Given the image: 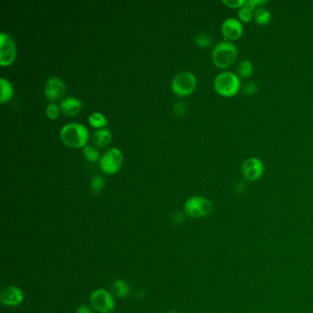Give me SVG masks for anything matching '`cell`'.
I'll return each instance as SVG.
<instances>
[{
	"label": "cell",
	"instance_id": "cell-1",
	"mask_svg": "<svg viewBox=\"0 0 313 313\" xmlns=\"http://www.w3.org/2000/svg\"><path fill=\"white\" fill-rule=\"evenodd\" d=\"M60 138L70 148H84L87 145L89 133L85 125L71 122L64 125L60 131Z\"/></svg>",
	"mask_w": 313,
	"mask_h": 313
},
{
	"label": "cell",
	"instance_id": "cell-2",
	"mask_svg": "<svg viewBox=\"0 0 313 313\" xmlns=\"http://www.w3.org/2000/svg\"><path fill=\"white\" fill-rule=\"evenodd\" d=\"M238 57V50L232 42L223 41L218 43L213 50V64L220 69H228L234 65Z\"/></svg>",
	"mask_w": 313,
	"mask_h": 313
},
{
	"label": "cell",
	"instance_id": "cell-3",
	"mask_svg": "<svg viewBox=\"0 0 313 313\" xmlns=\"http://www.w3.org/2000/svg\"><path fill=\"white\" fill-rule=\"evenodd\" d=\"M213 86L217 94L223 97H233L242 88L239 76L230 71H223L218 74L213 82Z\"/></svg>",
	"mask_w": 313,
	"mask_h": 313
},
{
	"label": "cell",
	"instance_id": "cell-4",
	"mask_svg": "<svg viewBox=\"0 0 313 313\" xmlns=\"http://www.w3.org/2000/svg\"><path fill=\"white\" fill-rule=\"evenodd\" d=\"M213 211V203L205 196H190L184 205L185 214L194 219L207 217L210 214H212Z\"/></svg>",
	"mask_w": 313,
	"mask_h": 313
},
{
	"label": "cell",
	"instance_id": "cell-5",
	"mask_svg": "<svg viewBox=\"0 0 313 313\" xmlns=\"http://www.w3.org/2000/svg\"><path fill=\"white\" fill-rule=\"evenodd\" d=\"M89 301L92 308L98 313H111L115 308V299L105 288H96L90 294Z\"/></svg>",
	"mask_w": 313,
	"mask_h": 313
},
{
	"label": "cell",
	"instance_id": "cell-6",
	"mask_svg": "<svg viewBox=\"0 0 313 313\" xmlns=\"http://www.w3.org/2000/svg\"><path fill=\"white\" fill-rule=\"evenodd\" d=\"M171 86L175 95L179 96H188L196 89V76L191 72H181L173 78Z\"/></svg>",
	"mask_w": 313,
	"mask_h": 313
},
{
	"label": "cell",
	"instance_id": "cell-7",
	"mask_svg": "<svg viewBox=\"0 0 313 313\" xmlns=\"http://www.w3.org/2000/svg\"><path fill=\"white\" fill-rule=\"evenodd\" d=\"M123 161L122 152L118 148H111L101 156L99 167L103 173L107 175L116 174L121 169Z\"/></svg>",
	"mask_w": 313,
	"mask_h": 313
},
{
	"label": "cell",
	"instance_id": "cell-8",
	"mask_svg": "<svg viewBox=\"0 0 313 313\" xmlns=\"http://www.w3.org/2000/svg\"><path fill=\"white\" fill-rule=\"evenodd\" d=\"M17 56L16 43L11 35L0 33V64L7 66L12 64Z\"/></svg>",
	"mask_w": 313,
	"mask_h": 313
},
{
	"label": "cell",
	"instance_id": "cell-9",
	"mask_svg": "<svg viewBox=\"0 0 313 313\" xmlns=\"http://www.w3.org/2000/svg\"><path fill=\"white\" fill-rule=\"evenodd\" d=\"M264 164L257 157H250L244 161L242 165V175L244 180L255 182L260 179L264 174Z\"/></svg>",
	"mask_w": 313,
	"mask_h": 313
},
{
	"label": "cell",
	"instance_id": "cell-10",
	"mask_svg": "<svg viewBox=\"0 0 313 313\" xmlns=\"http://www.w3.org/2000/svg\"><path fill=\"white\" fill-rule=\"evenodd\" d=\"M66 92V86L64 81L57 76L48 78L44 85V94L48 100L56 102L61 100Z\"/></svg>",
	"mask_w": 313,
	"mask_h": 313
},
{
	"label": "cell",
	"instance_id": "cell-11",
	"mask_svg": "<svg viewBox=\"0 0 313 313\" xmlns=\"http://www.w3.org/2000/svg\"><path fill=\"white\" fill-rule=\"evenodd\" d=\"M24 300V293L21 287L8 286L0 292V302L6 307H18Z\"/></svg>",
	"mask_w": 313,
	"mask_h": 313
},
{
	"label": "cell",
	"instance_id": "cell-12",
	"mask_svg": "<svg viewBox=\"0 0 313 313\" xmlns=\"http://www.w3.org/2000/svg\"><path fill=\"white\" fill-rule=\"evenodd\" d=\"M221 31L226 41L233 43L242 37L244 33V26L238 19L229 18L223 22Z\"/></svg>",
	"mask_w": 313,
	"mask_h": 313
},
{
	"label": "cell",
	"instance_id": "cell-13",
	"mask_svg": "<svg viewBox=\"0 0 313 313\" xmlns=\"http://www.w3.org/2000/svg\"><path fill=\"white\" fill-rule=\"evenodd\" d=\"M82 102L74 96H67L61 101L60 109L64 115L74 117L76 116L82 110Z\"/></svg>",
	"mask_w": 313,
	"mask_h": 313
},
{
	"label": "cell",
	"instance_id": "cell-14",
	"mask_svg": "<svg viewBox=\"0 0 313 313\" xmlns=\"http://www.w3.org/2000/svg\"><path fill=\"white\" fill-rule=\"evenodd\" d=\"M112 135L110 130L106 128H103L100 130H97L93 134V144L97 148H105L112 142Z\"/></svg>",
	"mask_w": 313,
	"mask_h": 313
},
{
	"label": "cell",
	"instance_id": "cell-15",
	"mask_svg": "<svg viewBox=\"0 0 313 313\" xmlns=\"http://www.w3.org/2000/svg\"><path fill=\"white\" fill-rule=\"evenodd\" d=\"M112 290L113 295L119 298H125L130 295V287L128 283L122 279H116L112 283Z\"/></svg>",
	"mask_w": 313,
	"mask_h": 313
},
{
	"label": "cell",
	"instance_id": "cell-16",
	"mask_svg": "<svg viewBox=\"0 0 313 313\" xmlns=\"http://www.w3.org/2000/svg\"><path fill=\"white\" fill-rule=\"evenodd\" d=\"M254 72V65L252 62L247 59L242 60L240 62L237 69H236V74L239 76L240 79H247L253 74Z\"/></svg>",
	"mask_w": 313,
	"mask_h": 313
},
{
	"label": "cell",
	"instance_id": "cell-17",
	"mask_svg": "<svg viewBox=\"0 0 313 313\" xmlns=\"http://www.w3.org/2000/svg\"><path fill=\"white\" fill-rule=\"evenodd\" d=\"M254 21L257 25L265 26L269 24L271 21V12L265 7H260L254 12Z\"/></svg>",
	"mask_w": 313,
	"mask_h": 313
},
{
	"label": "cell",
	"instance_id": "cell-18",
	"mask_svg": "<svg viewBox=\"0 0 313 313\" xmlns=\"http://www.w3.org/2000/svg\"><path fill=\"white\" fill-rule=\"evenodd\" d=\"M0 85H1V94H0V101L2 104L6 102L11 100V97L13 96V87L11 84V82L6 78L0 79Z\"/></svg>",
	"mask_w": 313,
	"mask_h": 313
},
{
	"label": "cell",
	"instance_id": "cell-19",
	"mask_svg": "<svg viewBox=\"0 0 313 313\" xmlns=\"http://www.w3.org/2000/svg\"><path fill=\"white\" fill-rule=\"evenodd\" d=\"M88 122L92 127L100 130L106 126L107 118L100 112H93L88 118Z\"/></svg>",
	"mask_w": 313,
	"mask_h": 313
},
{
	"label": "cell",
	"instance_id": "cell-20",
	"mask_svg": "<svg viewBox=\"0 0 313 313\" xmlns=\"http://www.w3.org/2000/svg\"><path fill=\"white\" fill-rule=\"evenodd\" d=\"M195 43L200 48H208L213 44V38L207 32H199L194 38Z\"/></svg>",
	"mask_w": 313,
	"mask_h": 313
},
{
	"label": "cell",
	"instance_id": "cell-21",
	"mask_svg": "<svg viewBox=\"0 0 313 313\" xmlns=\"http://www.w3.org/2000/svg\"><path fill=\"white\" fill-rule=\"evenodd\" d=\"M254 12L255 11H253L249 6L245 4L244 7L238 10V18L240 22L250 23L254 20Z\"/></svg>",
	"mask_w": 313,
	"mask_h": 313
},
{
	"label": "cell",
	"instance_id": "cell-22",
	"mask_svg": "<svg viewBox=\"0 0 313 313\" xmlns=\"http://www.w3.org/2000/svg\"><path fill=\"white\" fill-rule=\"evenodd\" d=\"M83 154H84L85 160L88 162H91V163L99 161L101 158L98 151L91 145H86L83 148Z\"/></svg>",
	"mask_w": 313,
	"mask_h": 313
},
{
	"label": "cell",
	"instance_id": "cell-23",
	"mask_svg": "<svg viewBox=\"0 0 313 313\" xmlns=\"http://www.w3.org/2000/svg\"><path fill=\"white\" fill-rule=\"evenodd\" d=\"M105 186V179L101 175H95L90 181V189L93 194H98Z\"/></svg>",
	"mask_w": 313,
	"mask_h": 313
},
{
	"label": "cell",
	"instance_id": "cell-24",
	"mask_svg": "<svg viewBox=\"0 0 313 313\" xmlns=\"http://www.w3.org/2000/svg\"><path fill=\"white\" fill-rule=\"evenodd\" d=\"M259 90L258 85L255 82H247L245 85L241 88L242 94L245 96H255V94Z\"/></svg>",
	"mask_w": 313,
	"mask_h": 313
},
{
	"label": "cell",
	"instance_id": "cell-25",
	"mask_svg": "<svg viewBox=\"0 0 313 313\" xmlns=\"http://www.w3.org/2000/svg\"><path fill=\"white\" fill-rule=\"evenodd\" d=\"M60 112H61L60 106H58L56 103L51 102L46 107V115L50 120H56L59 117Z\"/></svg>",
	"mask_w": 313,
	"mask_h": 313
},
{
	"label": "cell",
	"instance_id": "cell-26",
	"mask_svg": "<svg viewBox=\"0 0 313 313\" xmlns=\"http://www.w3.org/2000/svg\"><path fill=\"white\" fill-rule=\"evenodd\" d=\"M223 4L229 9H241L246 4V0H223Z\"/></svg>",
	"mask_w": 313,
	"mask_h": 313
},
{
	"label": "cell",
	"instance_id": "cell-27",
	"mask_svg": "<svg viewBox=\"0 0 313 313\" xmlns=\"http://www.w3.org/2000/svg\"><path fill=\"white\" fill-rule=\"evenodd\" d=\"M186 112V106L184 102H176L174 105V113L176 116H182Z\"/></svg>",
	"mask_w": 313,
	"mask_h": 313
},
{
	"label": "cell",
	"instance_id": "cell-28",
	"mask_svg": "<svg viewBox=\"0 0 313 313\" xmlns=\"http://www.w3.org/2000/svg\"><path fill=\"white\" fill-rule=\"evenodd\" d=\"M266 3L267 2L265 0H248V1H246V4L249 6L253 11H255L256 9H258L260 7H264Z\"/></svg>",
	"mask_w": 313,
	"mask_h": 313
},
{
	"label": "cell",
	"instance_id": "cell-29",
	"mask_svg": "<svg viewBox=\"0 0 313 313\" xmlns=\"http://www.w3.org/2000/svg\"><path fill=\"white\" fill-rule=\"evenodd\" d=\"M172 222H173L174 224L180 225V224L185 222V214H183L182 213H175L173 215V217H172Z\"/></svg>",
	"mask_w": 313,
	"mask_h": 313
},
{
	"label": "cell",
	"instance_id": "cell-30",
	"mask_svg": "<svg viewBox=\"0 0 313 313\" xmlns=\"http://www.w3.org/2000/svg\"><path fill=\"white\" fill-rule=\"evenodd\" d=\"M75 313H94L93 309L89 308L88 306L86 305H81L78 307V308L76 309V312Z\"/></svg>",
	"mask_w": 313,
	"mask_h": 313
},
{
	"label": "cell",
	"instance_id": "cell-31",
	"mask_svg": "<svg viewBox=\"0 0 313 313\" xmlns=\"http://www.w3.org/2000/svg\"><path fill=\"white\" fill-rule=\"evenodd\" d=\"M244 188H245L244 182H240V183L236 184V186L234 187V190L237 192V193H242V192L244 191Z\"/></svg>",
	"mask_w": 313,
	"mask_h": 313
},
{
	"label": "cell",
	"instance_id": "cell-32",
	"mask_svg": "<svg viewBox=\"0 0 313 313\" xmlns=\"http://www.w3.org/2000/svg\"><path fill=\"white\" fill-rule=\"evenodd\" d=\"M167 313H178L177 311H175V310H172V311H168Z\"/></svg>",
	"mask_w": 313,
	"mask_h": 313
}]
</instances>
